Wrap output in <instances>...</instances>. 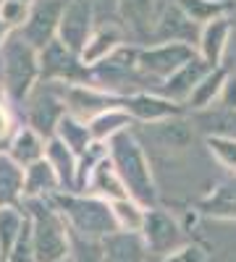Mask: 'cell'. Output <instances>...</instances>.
Instances as JSON below:
<instances>
[{
	"label": "cell",
	"instance_id": "6da1fadb",
	"mask_svg": "<svg viewBox=\"0 0 236 262\" xmlns=\"http://www.w3.org/2000/svg\"><path fill=\"white\" fill-rule=\"evenodd\" d=\"M50 202L58 207L63 221L69 223L71 233L84 242H105L108 236L118 233V223L111 202L100 196H87L76 191H55Z\"/></svg>",
	"mask_w": 236,
	"mask_h": 262
},
{
	"label": "cell",
	"instance_id": "7a4b0ae2",
	"mask_svg": "<svg viewBox=\"0 0 236 262\" xmlns=\"http://www.w3.org/2000/svg\"><path fill=\"white\" fill-rule=\"evenodd\" d=\"M27 207L37 262H69L74 249V233L58 207L50 202V196L48 200H27Z\"/></svg>",
	"mask_w": 236,
	"mask_h": 262
},
{
	"label": "cell",
	"instance_id": "3957f363",
	"mask_svg": "<svg viewBox=\"0 0 236 262\" xmlns=\"http://www.w3.org/2000/svg\"><path fill=\"white\" fill-rule=\"evenodd\" d=\"M108 158L113 160L116 170L121 173V179L128 189V196L137 200L147 210L153 207L158 200V191H155L153 170H149V160L144 155L139 139L132 131H121L118 137H113L108 142Z\"/></svg>",
	"mask_w": 236,
	"mask_h": 262
},
{
	"label": "cell",
	"instance_id": "277c9868",
	"mask_svg": "<svg viewBox=\"0 0 236 262\" xmlns=\"http://www.w3.org/2000/svg\"><path fill=\"white\" fill-rule=\"evenodd\" d=\"M0 71H3V90L11 100H24L39 76V53L21 34H11L0 48Z\"/></svg>",
	"mask_w": 236,
	"mask_h": 262
},
{
	"label": "cell",
	"instance_id": "5b68a950",
	"mask_svg": "<svg viewBox=\"0 0 236 262\" xmlns=\"http://www.w3.org/2000/svg\"><path fill=\"white\" fill-rule=\"evenodd\" d=\"M139 236H142L149 257H158V259H165L168 254H174L176 249L189 244L184 238L181 226L176 223V217L170 212H165V210H160V207H149L147 210L144 226H142Z\"/></svg>",
	"mask_w": 236,
	"mask_h": 262
},
{
	"label": "cell",
	"instance_id": "8992f818",
	"mask_svg": "<svg viewBox=\"0 0 236 262\" xmlns=\"http://www.w3.org/2000/svg\"><path fill=\"white\" fill-rule=\"evenodd\" d=\"M195 58H197L195 48L186 45V42H160V45L139 50L137 69L147 76H153V79H165L168 81L181 66H186Z\"/></svg>",
	"mask_w": 236,
	"mask_h": 262
},
{
	"label": "cell",
	"instance_id": "52a82bcc",
	"mask_svg": "<svg viewBox=\"0 0 236 262\" xmlns=\"http://www.w3.org/2000/svg\"><path fill=\"white\" fill-rule=\"evenodd\" d=\"M63 8H66V3H60V0H37L29 11L27 24L21 27L18 34L24 37L37 53L45 50L53 39H58Z\"/></svg>",
	"mask_w": 236,
	"mask_h": 262
},
{
	"label": "cell",
	"instance_id": "ba28073f",
	"mask_svg": "<svg viewBox=\"0 0 236 262\" xmlns=\"http://www.w3.org/2000/svg\"><path fill=\"white\" fill-rule=\"evenodd\" d=\"M90 37H92V3L90 0H69L66 8H63L58 39L81 58V50L87 48Z\"/></svg>",
	"mask_w": 236,
	"mask_h": 262
},
{
	"label": "cell",
	"instance_id": "9c48e42d",
	"mask_svg": "<svg viewBox=\"0 0 236 262\" xmlns=\"http://www.w3.org/2000/svg\"><path fill=\"white\" fill-rule=\"evenodd\" d=\"M123 111L132 116V118H139L144 123H158V121H165V118H176L181 116V105L168 100V97H158V95H128L123 97Z\"/></svg>",
	"mask_w": 236,
	"mask_h": 262
},
{
	"label": "cell",
	"instance_id": "30bf717a",
	"mask_svg": "<svg viewBox=\"0 0 236 262\" xmlns=\"http://www.w3.org/2000/svg\"><path fill=\"white\" fill-rule=\"evenodd\" d=\"M79 55L71 53L60 39H53L45 50H39V74L45 79H76L79 76Z\"/></svg>",
	"mask_w": 236,
	"mask_h": 262
},
{
	"label": "cell",
	"instance_id": "8fae6325",
	"mask_svg": "<svg viewBox=\"0 0 236 262\" xmlns=\"http://www.w3.org/2000/svg\"><path fill=\"white\" fill-rule=\"evenodd\" d=\"M63 102H69L79 116H100L111 107H121L123 105V97H113V95H105L100 90H92V86H74L69 84L63 90Z\"/></svg>",
	"mask_w": 236,
	"mask_h": 262
},
{
	"label": "cell",
	"instance_id": "7c38bea8",
	"mask_svg": "<svg viewBox=\"0 0 236 262\" xmlns=\"http://www.w3.org/2000/svg\"><path fill=\"white\" fill-rule=\"evenodd\" d=\"M212 71V66L205 60V58H195V60H189L186 66H181V69L170 76L163 86V92L168 100H174V102H186L189 95L197 90V84Z\"/></svg>",
	"mask_w": 236,
	"mask_h": 262
},
{
	"label": "cell",
	"instance_id": "4fadbf2b",
	"mask_svg": "<svg viewBox=\"0 0 236 262\" xmlns=\"http://www.w3.org/2000/svg\"><path fill=\"white\" fill-rule=\"evenodd\" d=\"M87 186L95 191V196H100V200H105V202H116V200H126L128 196V189L121 179V173L116 170V165L108 155L95 165Z\"/></svg>",
	"mask_w": 236,
	"mask_h": 262
},
{
	"label": "cell",
	"instance_id": "5bb4252c",
	"mask_svg": "<svg viewBox=\"0 0 236 262\" xmlns=\"http://www.w3.org/2000/svg\"><path fill=\"white\" fill-rule=\"evenodd\" d=\"M102 254H105V262H147L149 259V252L142 242V236L128 233V231H118L105 238Z\"/></svg>",
	"mask_w": 236,
	"mask_h": 262
},
{
	"label": "cell",
	"instance_id": "9a60e30c",
	"mask_svg": "<svg viewBox=\"0 0 236 262\" xmlns=\"http://www.w3.org/2000/svg\"><path fill=\"white\" fill-rule=\"evenodd\" d=\"M48 163L55 168L60 191H76L79 189V158L63 144L58 137L48 139V152H45Z\"/></svg>",
	"mask_w": 236,
	"mask_h": 262
},
{
	"label": "cell",
	"instance_id": "2e32d148",
	"mask_svg": "<svg viewBox=\"0 0 236 262\" xmlns=\"http://www.w3.org/2000/svg\"><path fill=\"white\" fill-rule=\"evenodd\" d=\"M200 212L218 221H236V173L233 179L221 181L216 189H210L197 202Z\"/></svg>",
	"mask_w": 236,
	"mask_h": 262
},
{
	"label": "cell",
	"instance_id": "e0dca14e",
	"mask_svg": "<svg viewBox=\"0 0 236 262\" xmlns=\"http://www.w3.org/2000/svg\"><path fill=\"white\" fill-rule=\"evenodd\" d=\"M228 34H231L228 16L210 21V24H205L202 32H200V58H205L212 69L221 66V58H223L226 45H228Z\"/></svg>",
	"mask_w": 236,
	"mask_h": 262
},
{
	"label": "cell",
	"instance_id": "ac0fdd59",
	"mask_svg": "<svg viewBox=\"0 0 236 262\" xmlns=\"http://www.w3.org/2000/svg\"><path fill=\"white\" fill-rule=\"evenodd\" d=\"M55 191H60V181H58L55 168L48 163V158L27 168L24 200H48V196H53Z\"/></svg>",
	"mask_w": 236,
	"mask_h": 262
},
{
	"label": "cell",
	"instance_id": "d6986e66",
	"mask_svg": "<svg viewBox=\"0 0 236 262\" xmlns=\"http://www.w3.org/2000/svg\"><path fill=\"white\" fill-rule=\"evenodd\" d=\"M149 131H153V139L165 149L179 152V149H186L191 142H195V126H191L189 121H184L181 116L158 121V123L149 126Z\"/></svg>",
	"mask_w": 236,
	"mask_h": 262
},
{
	"label": "cell",
	"instance_id": "ffe728a7",
	"mask_svg": "<svg viewBox=\"0 0 236 262\" xmlns=\"http://www.w3.org/2000/svg\"><path fill=\"white\" fill-rule=\"evenodd\" d=\"M45 152H48V142L42 139V134H37V131L32 126H24L16 131V137L11 139V152L8 155L21 165V168H29L39 160H45Z\"/></svg>",
	"mask_w": 236,
	"mask_h": 262
},
{
	"label": "cell",
	"instance_id": "44dd1931",
	"mask_svg": "<svg viewBox=\"0 0 236 262\" xmlns=\"http://www.w3.org/2000/svg\"><path fill=\"white\" fill-rule=\"evenodd\" d=\"M63 116H66V111H63L60 100H55L53 95H39L29 111V126L37 134L53 139V131H58V123Z\"/></svg>",
	"mask_w": 236,
	"mask_h": 262
},
{
	"label": "cell",
	"instance_id": "7402d4cb",
	"mask_svg": "<svg viewBox=\"0 0 236 262\" xmlns=\"http://www.w3.org/2000/svg\"><path fill=\"white\" fill-rule=\"evenodd\" d=\"M24 176L27 168H21L11 155H0V207H16L24 196Z\"/></svg>",
	"mask_w": 236,
	"mask_h": 262
},
{
	"label": "cell",
	"instance_id": "603a6c76",
	"mask_svg": "<svg viewBox=\"0 0 236 262\" xmlns=\"http://www.w3.org/2000/svg\"><path fill=\"white\" fill-rule=\"evenodd\" d=\"M121 32L116 27H100L97 32H92L87 48L81 50V63L84 66H97L105 58H111L118 48H121Z\"/></svg>",
	"mask_w": 236,
	"mask_h": 262
},
{
	"label": "cell",
	"instance_id": "cb8c5ba5",
	"mask_svg": "<svg viewBox=\"0 0 236 262\" xmlns=\"http://www.w3.org/2000/svg\"><path fill=\"white\" fill-rule=\"evenodd\" d=\"M27 212H21L18 207H0V259H8L13 247L18 244L21 233L27 228Z\"/></svg>",
	"mask_w": 236,
	"mask_h": 262
},
{
	"label": "cell",
	"instance_id": "d4e9b609",
	"mask_svg": "<svg viewBox=\"0 0 236 262\" xmlns=\"http://www.w3.org/2000/svg\"><path fill=\"white\" fill-rule=\"evenodd\" d=\"M58 139L66 144L76 158H81L84 152L95 144L92 131H90V123H81L79 118H74V116H69V113L63 116L60 123H58Z\"/></svg>",
	"mask_w": 236,
	"mask_h": 262
},
{
	"label": "cell",
	"instance_id": "484cf974",
	"mask_svg": "<svg viewBox=\"0 0 236 262\" xmlns=\"http://www.w3.org/2000/svg\"><path fill=\"white\" fill-rule=\"evenodd\" d=\"M226 71L221 69H212L200 84H197V90L189 95V100H186V105L191 107V111H207V107H212V102L216 100H221V92H223V86H226Z\"/></svg>",
	"mask_w": 236,
	"mask_h": 262
},
{
	"label": "cell",
	"instance_id": "4316f807",
	"mask_svg": "<svg viewBox=\"0 0 236 262\" xmlns=\"http://www.w3.org/2000/svg\"><path fill=\"white\" fill-rule=\"evenodd\" d=\"M197 24L191 21L179 6H168L163 18H160V24H158V39L160 42H186L189 45V39L186 34L195 29Z\"/></svg>",
	"mask_w": 236,
	"mask_h": 262
},
{
	"label": "cell",
	"instance_id": "83f0119b",
	"mask_svg": "<svg viewBox=\"0 0 236 262\" xmlns=\"http://www.w3.org/2000/svg\"><path fill=\"white\" fill-rule=\"evenodd\" d=\"M126 126H132V116H128L123 107H111V111H105L100 116H95L90 121V131H92V139L95 142H105V139H113L118 137L121 131H128Z\"/></svg>",
	"mask_w": 236,
	"mask_h": 262
},
{
	"label": "cell",
	"instance_id": "f1b7e54d",
	"mask_svg": "<svg viewBox=\"0 0 236 262\" xmlns=\"http://www.w3.org/2000/svg\"><path fill=\"white\" fill-rule=\"evenodd\" d=\"M118 13L134 32H149L155 21V0H118Z\"/></svg>",
	"mask_w": 236,
	"mask_h": 262
},
{
	"label": "cell",
	"instance_id": "f546056e",
	"mask_svg": "<svg viewBox=\"0 0 236 262\" xmlns=\"http://www.w3.org/2000/svg\"><path fill=\"white\" fill-rule=\"evenodd\" d=\"M176 6L195 21L197 27L210 24V21L226 16V11H228L226 0H176Z\"/></svg>",
	"mask_w": 236,
	"mask_h": 262
},
{
	"label": "cell",
	"instance_id": "4dcf8cb0",
	"mask_svg": "<svg viewBox=\"0 0 236 262\" xmlns=\"http://www.w3.org/2000/svg\"><path fill=\"white\" fill-rule=\"evenodd\" d=\"M111 207H113V215H116L118 231H128V233H139V231H142L147 207H142L137 200H132V196L111 202Z\"/></svg>",
	"mask_w": 236,
	"mask_h": 262
},
{
	"label": "cell",
	"instance_id": "1f68e13d",
	"mask_svg": "<svg viewBox=\"0 0 236 262\" xmlns=\"http://www.w3.org/2000/svg\"><path fill=\"white\" fill-rule=\"evenodd\" d=\"M207 149L223 168L236 173V139H231V137H207Z\"/></svg>",
	"mask_w": 236,
	"mask_h": 262
},
{
	"label": "cell",
	"instance_id": "d6a6232c",
	"mask_svg": "<svg viewBox=\"0 0 236 262\" xmlns=\"http://www.w3.org/2000/svg\"><path fill=\"white\" fill-rule=\"evenodd\" d=\"M29 11L32 6L27 0H0V18L3 24L11 29V27H24L27 18H29Z\"/></svg>",
	"mask_w": 236,
	"mask_h": 262
},
{
	"label": "cell",
	"instance_id": "836d02e7",
	"mask_svg": "<svg viewBox=\"0 0 236 262\" xmlns=\"http://www.w3.org/2000/svg\"><path fill=\"white\" fill-rule=\"evenodd\" d=\"M71 262H105L102 242H84V238H76L74 236Z\"/></svg>",
	"mask_w": 236,
	"mask_h": 262
},
{
	"label": "cell",
	"instance_id": "e575fe53",
	"mask_svg": "<svg viewBox=\"0 0 236 262\" xmlns=\"http://www.w3.org/2000/svg\"><path fill=\"white\" fill-rule=\"evenodd\" d=\"M6 262H37V254H34V244H32V228H29V221H27V228L21 233L18 244L13 247V252L8 254Z\"/></svg>",
	"mask_w": 236,
	"mask_h": 262
},
{
	"label": "cell",
	"instance_id": "d590c367",
	"mask_svg": "<svg viewBox=\"0 0 236 262\" xmlns=\"http://www.w3.org/2000/svg\"><path fill=\"white\" fill-rule=\"evenodd\" d=\"M160 262H207V252L200 247V244H184L181 249H176L174 254H168L165 259Z\"/></svg>",
	"mask_w": 236,
	"mask_h": 262
},
{
	"label": "cell",
	"instance_id": "8d00e7d4",
	"mask_svg": "<svg viewBox=\"0 0 236 262\" xmlns=\"http://www.w3.org/2000/svg\"><path fill=\"white\" fill-rule=\"evenodd\" d=\"M218 102H221L223 107H228V111H236V74L226 79V86H223Z\"/></svg>",
	"mask_w": 236,
	"mask_h": 262
},
{
	"label": "cell",
	"instance_id": "74e56055",
	"mask_svg": "<svg viewBox=\"0 0 236 262\" xmlns=\"http://www.w3.org/2000/svg\"><path fill=\"white\" fill-rule=\"evenodd\" d=\"M11 131V118H8V111H6V105L0 102V137H6Z\"/></svg>",
	"mask_w": 236,
	"mask_h": 262
},
{
	"label": "cell",
	"instance_id": "f35d334b",
	"mask_svg": "<svg viewBox=\"0 0 236 262\" xmlns=\"http://www.w3.org/2000/svg\"><path fill=\"white\" fill-rule=\"evenodd\" d=\"M8 37H11V34H8V27L3 24V18H0V48H3V42H6Z\"/></svg>",
	"mask_w": 236,
	"mask_h": 262
},
{
	"label": "cell",
	"instance_id": "ab89813d",
	"mask_svg": "<svg viewBox=\"0 0 236 262\" xmlns=\"http://www.w3.org/2000/svg\"><path fill=\"white\" fill-rule=\"evenodd\" d=\"M69 262H71V259H69Z\"/></svg>",
	"mask_w": 236,
	"mask_h": 262
}]
</instances>
